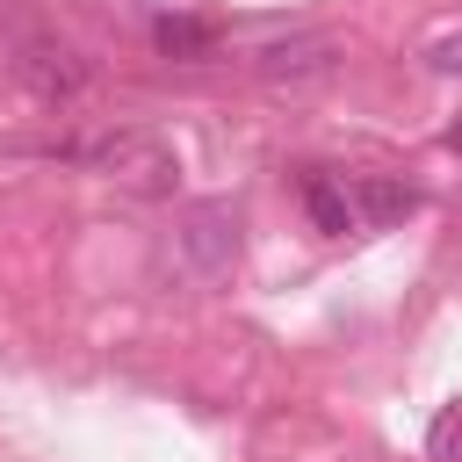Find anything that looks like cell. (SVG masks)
Returning <instances> with one entry per match:
<instances>
[{"instance_id":"3","label":"cell","mask_w":462,"mask_h":462,"mask_svg":"<svg viewBox=\"0 0 462 462\" xmlns=\"http://www.w3.org/2000/svg\"><path fill=\"white\" fill-rule=\"evenodd\" d=\"M303 209H310V224L332 231V238H346V231L361 224V209H354V180H339V173H310V180H303Z\"/></svg>"},{"instance_id":"2","label":"cell","mask_w":462,"mask_h":462,"mask_svg":"<svg viewBox=\"0 0 462 462\" xmlns=\"http://www.w3.org/2000/svg\"><path fill=\"white\" fill-rule=\"evenodd\" d=\"M14 79H22L36 101H79V87H87V65H79L65 43H22V58H14Z\"/></svg>"},{"instance_id":"6","label":"cell","mask_w":462,"mask_h":462,"mask_svg":"<svg viewBox=\"0 0 462 462\" xmlns=\"http://www.w3.org/2000/svg\"><path fill=\"white\" fill-rule=\"evenodd\" d=\"M159 51L195 65V58H209V51H217V36H209V22H195V14H166V22H159Z\"/></svg>"},{"instance_id":"5","label":"cell","mask_w":462,"mask_h":462,"mask_svg":"<svg viewBox=\"0 0 462 462\" xmlns=\"http://www.w3.org/2000/svg\"><path fill=\"white\" fill-rule=\"evenodd\" d=\"M325 65H332V43L325 36H296V43L260 51V72L267 79H303V72H325Z\"/></svg>"},{"instance_id":"9","label":"cell","mask_w":462,"mask_h":462,"mask_svg":"<svg viewBox=\"0 0 462 462\" xmlns=\"http://www.w3.org/2000/svg\"><path fill=\"white\" fill-rule=\"evenodd\" d=\"M448 152H462V123H455V130H448Z\"/></svg>"},{"instance_id":"1","label":"cell","mask_w":462,"mask_h":462,"mask_svg":"<svg viewBox=\"0 0 462 462\" xmlns=\"http://www.w3.org/2000/svg\"><path fill=\"white\" fill-rule=\"evenodd\" d=\"M58 152H65V159H79V166H94V173H108V180H123V188H166V180H173L166 144H159V137H144V130L72 137V144H58Z\"/></svg>"},{"instance_id":"7","label":"cell","mask_w":462,"mask_h":462,"mask_svg":"<svg viewBox=\"0 0 462 462\" xmlns=\"http://www.w3.org/2000/svg\"><path fill=\"white\" fill-rule=\"evenodd\" d=\"M426 58H433L440 72H462V29H455V36H440V43L426 51Z\"/></svg>"},{"instance_id":"8","label":"cell","mask_w":462,"mask_h":462,"mask_svg":"<svg viewBox=\"0 0 462 462\" xmlns=\"http://www.w3.org/2000/svg\"><path fill=\"white\" fill-rule=\"evenodd\" d=\"M455 426H462V404H455V411H440V426H433V455H448V448H455Z\"/></svg>"},{"instance_id":"4","label":"cell","mask_w":462,"mask_h":462,"mask_svg":"<svg viewBox=\"0 0 462 462\" xmlns=\"http://www.w3.org/2000/svg\"><path fill=\"white\" fill-rule=\"evenodd\" d=\"M354 209H361V224H397V217L419 209V195L404 180H390V173H361L354 180Z\"/></svg>"}]
</instances>
